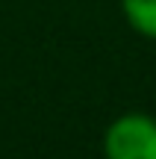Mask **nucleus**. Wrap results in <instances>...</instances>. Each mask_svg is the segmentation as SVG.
I'll return each mask as SVG.
<instances>
[{"label":"nucleus","instance_id":"f257e3e1","mask_svg":"<svg viewBox=\"0 0 156 159\" xmlns=\"http://www.w3.org/2000/svg\"><path fill=\"white\" fill-rule=\"evenodd\" d=\"M103 159H156V115H118L103 133Z\"/></svg>","mask_w":156,"mask_h":159},{"label":"nucleus","instance_id":"f03ea898","mask_svg":"<svg viewBox=\"0 0 156 159\" xmlns=\"http://www.w3.org/2000/svg\"><path fill=\"white\" fill-rule=\"evenodd\" d=\"M121 15L136 35L156 41V0H121Z\"/></svg>","mask_w":156,"mask_h":159}]
</instances>
